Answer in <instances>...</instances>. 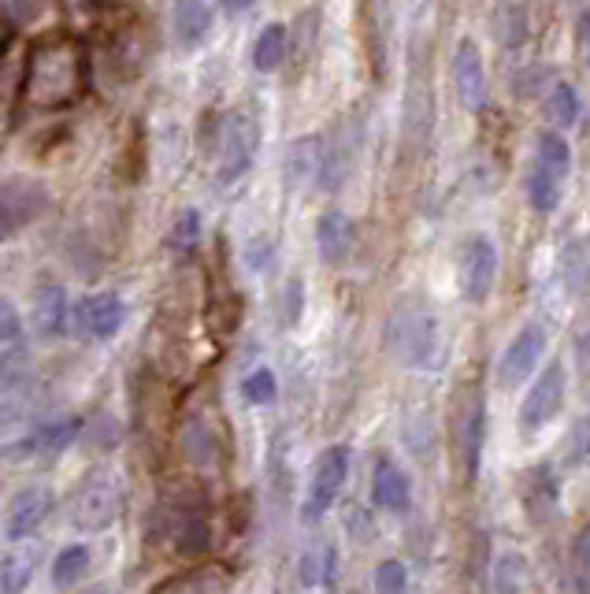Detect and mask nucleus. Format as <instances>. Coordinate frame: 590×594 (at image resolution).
I'll list each match as a JSON object with an SVG mask.
<instances>
[{"instance_id": "nucleus-9", "label": "nucleus", "mask_w": 590, "mask_h": 594, "mask_svg": "<svg viewBox=\"0 0 590 594\" xmlns=\"http://www.w3.org/2000/svg\"><path fill=\"white\" fill-rule=\"evenodd\" d=\"M82 417H56V420H41L38 428H30L23 439L12 442L4 450V458L30 461V458H52V453H63L71 442L82 434Z\"/></svg>"}, {"instance_id": "nucleus-37", "label": "nucleus", "mask_w": 590, "mask_h": 594, "mask_svg": "<svg viewBox=\"0 0 590 594\" xmlns=\"http://www.w3.org/2000/svg\"><path fill=\"white\" fill-rule=\"evenodd\" d=\"M252 8V0H219V12L227 19H241Z\"/></svg>"}, {"instance_id": "nucleus-34", "label": "nucleus", "mask_w": 590, "mask_h": 594, "mask_svg": "<svg viewBox=\"0 0 590 594\" xmlns=\"http://www.w3.org/2000/svg\"><path fill=\"white\" fill-rule=\"evenodd\" d=\"M572 572H576V580L583 583V587H590V520H587L583 532H579L576 543H572Z\"/></svg>"}, {"instance_id": "nucleus-29", "label": "nucleus", "mask_w": 590, "mask_h": 594, "mask_svg": "<svg viewBox=\"0 0 590 594\" xmlns=\"http://www.w3.org/2000/svg\"><path fill=\"white\" fill-rule=\"evenodd\" d=\"M241 398L249 401V406L265 409V406H276L279 398V379L271 368H252L246 379H241Z\"/></svg>"}, {"instance_id": "nucleus-38", "label": "nucleus", "mask_w": 590, "mask_h": 594, "mask_svg": "<svg viewBox=\"0 0 590 594\" xmlns=\"http://www.w3.org/2000/svg\"><path fill=\"white\" fill-rule=\"evenodd\" d=\"M579 45H583V57H587V68H590V8L579 12Z\"/></svg>"}, {"instance_id": "nucleus-8", "label": "nucleus", "mask_w": 590, "mask_h": 594, "mask_svg": "<svg viewBox=\"0 0 590 594\" xmlns=\"http://www.w3.org/2000/svg\"><path fill=\"white\" fill-rule=\"evenodd\" d=\"M123 320H126V305L115 290L86 294L82 301L71 305V327L86 338H97V342H108L123 327Z\"/></svg>"}, {"instance_id": "nucleus-15", "label": "nucleus", "mask_w": 590, "mask_h": 594, "mask_svg": "<svg viewBox=\"0 0 590 594\" xmlns=\"http://www.w3.org/2000/svg\"><path fill=\"white\" fill-rule=\"evenodd\" d=\"M71 327V301L68 290L56 283H41L34 290V331L52 342V338L68 335Z\"/></svg>"}, {"instance_id": "nucleus-33", "label": "nucleus", "mask_w": 590, "mask_h": 594, "mask_svg": "<svg viewBox=\"0 0 590 594\" xmlns=\"http://www.w3.org/2000/svg\"><path fill=\"white\" fill-rule=\"evenodd\" d=\"M23 331H27V324H23V316H19V309L8 297H0V346L19 342Z\"/></svg>"}, {"instance_id": "nucleus-10", "label": "nucleus", "mask_w": 590, "mask_h": 594, "mask_svg": "<svg viewBox=\"0 0 590 594\" xmlns=\"http://www.w3.org/2000/svg\"><path fill=\"white\" fill-rule=\"evenodd\" d=\"M453 93L465 112H483L487 109L490 86H487V68H483V52L476 41H460L453 52Z\"/></svg>"}, {"instance_id": "nucleus-23", "label": "nucleus", "mask_w": 590, "mask_h": 594, "mask_svg": "<svg viewBox=\"0 0 590 594\" xmlns=\"http://www.w3.org/2000/svg\"><path fill=\"white\" fill-rule=\"evenodd\" d=\"M34 383V360L27 349H0V398H15Z\"/></svg>"}, {"instance_id": "nucleus-20", "label": "nucleus", "mask_w": 590, "mask_h": 594, "mask_svg": "<svg viewBox=\"0 0 590 594\" xmlns=\"http://www.w3.org/2000/svg\"><path fill=\"white\" fill-rule=\"evenodd\" d=\"M531 583V565L524 554L516 550H505V554L494 557L490 565V594H528Z\"/></svg>"}, {"instance_id": "nucleus-24", "label": "nucleus", "mask_w": 590, "mask_h": 594, "mask_svg": "<svg viewBox=\"0 0 590 594\" xmlns=\"http://www.w3.org/2000/svg\"><path fill=\"white\" fill-rule=\"evenodd\" d=\"M287 27L282 23H271L257 34V45H252V68L260 74H271L282 68V60H287Z\"/></svg>"}, {"instance_id": "nucleus-3", "label": "nucleus", "mask_w": 590, "mask_h": 594, "mask_svg": "<svg viewBox=\"0 0 590 594\" xmlns=\"http://www.w3.org/2000/svg\"><path fill=\"white\" fill-rule=\"evenodd\" d=\"M565 395H568V368L561 360H550V365L539 368V376L531 379L528 395L520 401V412H516V423H520L524 439H535L553 423L557 412L565 409Z\"/></svg>"}, {"instance_id": "nucleus-11", "label": "nucleus", "mask_w": 590, "mask_h": 594, "mask_svg": "<svg viewBox=\"0 0 590 594\" xmlns=\"http://www.w3.org/2000/svg\"><path fill=\"white\" fill-rule=\"evenodd\" d=\"M49 513H52V491H49V487H23V491L12 498L8 516H4L8 543H27V539L49 520Z\"/></svg>"}, {"instance_id": "nucleus-36", "label": "nucleus", "mask_w": 590, "mask_h": 594, "mask_svg": "<svg viewBox=\"0 0 590 594\" xmlns=\"http://www.w3.org/2000/svg\"><path fill=\"white\" fill-rule=\"evenodd\" d=\"M271 253H276V249H271V242L268 238H252L249 242V246H246V260H249V268H265V264L271 260Z\"/></svg>"}, {"instance_id": "nucleus-7", "label": "nucleus", "mask_w": 590, "mask_h": 594, "mask_svg": "<svg viewBox=\"0 0 590 594\" xmlns=\"http://www.w3.org/2000/svg\"><path fill=\"white\" fill-rule=\"evenodd\" d=\"M460 294L468 305H487L498 283V246L487 235H472L460 249Z\"/></svg>"}, {"instance_id": "nucleus-35", "label": "nucleus", "mask_w": 590, "mask_h": 594, "mask_svg": "<svg viewBox=\"0 0 590 594\" xmlns=\"http://www.w3.org/2000/svg\"><path fill=\"white\" fill-rule=\"evenodd\" d=\"M576 360H579V387H583L590 398V335L576 338Z\"/></svg>"}, {"instance_id": "nucleus-19", "label": "nucleus", "mask_w": 590, "mask_h": 594, "mask_svg": "<svg viewBox=\"0 0 590 594\" xmlns=\"http://www.w3.org/2000/svg\"><path fill=\"white\" fill-rule=\"evenodd\" d=\"M38 572V550L19 543L0 557V594H23Z\"/></svg>"}, {"instance_id": "nucleus-16", "label": "nucleus", "mask_w": 590, "mask_h": 594, "mask_svg": "<svg viewBox=\"0 0 590 594\" xmlns=\"http://www.w3.org/2000/svg\"><path fill=\"white\" fill-rule=\"evenodd\" d=\"M323 161H327V142L320 134H304L287 148V183L290 186H320L323 175Z\"/></svg>"}, {"instance_id": "nucleus-27", "label": "nucleus", "mask_w": 590, "mask_h": 594, "mask_svg": "<svg viewBox=\"0 0 590 594\" xmlns=\"http://www.w3.org/2000/svg\"><path fill=\"white\" fill-rule=\"evenodd\" d=\"M524 494H528V502L539 509V513H553L557 509V472L550 469V464H539V469L528 472Z\"/></svg>"}, {"instance_id": "nucleus-32", "label": "nucleus", "mask_w": 590, "mask_h": 594, "mask_svg": "<svg viewBox=\"0 0 590 594\" xmlns=\"http://www.w3.org/2000/svg\"><path fill=\"white\" fill-rule=\"evenodd\" d=\"M197 242H201V216H197L194 208H186L183 216L175 219L172 235H167V246L178 249V253H189Z\"/></svg>"}, {"instance_id": "nucleus-25", "label": "nucleus", "mask_w": 590, "mask_h": 594, "mask_svg": "<svg viewBox=\"0 0 590 594\" xmlns=\"http://www.w3.org/2000/svg\"><path fill=\"white\" fill-rule=\"evenodd\" d=\"M546 120L553 123V131H565V126H576L579 123V98L568 82H557L546 93Z\"/></svg>"}, {"instance_id": "nucleus-17", "label": "nucleus", "mask_w": 590, "mask_h": 594, "mask_svg": "<svg viewBox=\"0 0 590 594\" xmlns=\"http://www.w3.org/2000/svg\"><path fill=\"white\" fill-rule=\"evenodd\" d=\"M41 212V194L34 186L12 183L0 190V242H8L19 227H27Z\"/></svg>"}, {"instance_id": "nucleus-6", "label": "nucleus", "mask_w": 590, "mask_h": 594, "mask_svg": "<svg viewBox=\"0 0 590 594\" xmlns=\"http://www.w3.org/2000/svg\"><path fill=\"white\" fill-rule=\"evenodd\" d=\"M257 145H260L257 120H252V115H246V112L227 115L224 131H219V183H224V186L238 183V178L252 167Z\"/></svg>"}, {"instance_id": "nucleus-39", "label": "nucleus", "mask_w": 590, "mask_h": 594, "mask_svg": "<svg viewBox=\"0 0 590 594\" xmlns=\"http://www.w3.org/2000/svg\"><path fill=\"white\" fill-rule=\"evenodd\" d=\"M86 594H112L108 587H93V591H86Z\"/></svg>"}, {"instance_id": "nucleus-4", "label": "nucleus", "mask_w": 590, "mask_h": 594, "mask_svg": "<svg viewBox=\"0 0 590 594\" xmlns=\"http://www.w3.org/2000/svg\"><path fill=\"white\" fill-rule=\"evenodd\" d=\"M345 480H350V445H342V442L327 445L320 458H315L309 487H304V502H301L304 524H320V520L331 513Z\"/></svg>"}, {"instance_id": "nucleus-31", "label": "nucleus", "mask_w": 590, "mask_h": 594, "mask_svg": "<svg viewBox=\"0 0 590 594\" xmlns=\"http://www.w3.org/2000/svg\"><path fill=\"white\" fill-rule=\"evenodd\" d=\"M568 458H572L576 469L590 472V412L572 420V428H568Z\"/></svg>"}, {"instance_id": "nucleus-2", "label": "nucleus", "mask_w": 590, "mask_h": 594, "mask_svg": "<svg viewBox=\"0 0 590 594\" xmlns=\"http://www.w3.org/2000/svg\"><path fill=\"white\" fill-rule=\"evenodd\" d=\"M123 502H126V491H123V480L120 472L112 469H93L86 480L75 487V494H71V524L79 528V532H108L115 520L123 516Z\"/></svg>"}, {"instance_id": "nucleus-21", "label": "nucleus", "mask_w": 590, "mask_h": 594, "mask_svg": "<svg viewBox=\"0 0 590 594\" xmlns=\"http://www.w3.org/2000/svg\"><path fill=\"white\" fill-rule=\"evenodd\" d=\"M542 172H550L557 183H565L568 175H572V145H568V137L561 131H542L539 142H535V161Z\"/></svg>"}, {"instance_id": "nucleus-30", "label": "nucleus", "mask_w": 590, "mask_h": 594, "mask_svg": "<svg viewBox=\"0 0 590 594\" xmlns=\"http://www.w3.org/2000/svg\"><path fill=\"white\" fill-rule=\"evenodd\" d=\"M372 587H375V594H408V569H405V561H397V557L379 561L375 576H372Z\"/></svg>"}, {"instance_id": "nucleus-12", "label": "nucleus", "mask_w": 590, "mask_h": 594, "mask_svg": "<svg viewBox=\"0 0 590 594\" xmlns=\"http://www.w3.org/2000/svg\"><path fill=\"white\" fill-rule=\"evenodd\" d=\"M457 445H460V464H465V475L476 480L479 464H483V445H487V401L483 395H472L460 409L457 420Z\"/></svg>"}, {"instance_id": "nucleus-18", "label": "nucleus", "mask_w": 590, "mask_h": 594, "mask_svg": "<svg viewBox=\"0 0 590 594\" xmlns=\"http://www.w3.org/2000/svg\"><path fill=\"white\" fill-rule=\"evenodd\" d=\"M175 38L183 49L205 45L208 30H213V8L205 0H175Z\"/></svg>"}, {"instance_id": "nucleus-26", "label": "nucleus", "mask_w": 590, "mask_h": 594, "mask_svg": "<svg viewBox=\"0 0 590 594\" xmlns=\"http://www.w3.org/2000/svg\"><path fill=\"white\" fill-rule=\"evenodd\" d=\"M86 572H90V550L82 543L63 546L56 561H52V583H56V587H71V583H79Z\"/></svg>"}, {"instance_id": "nucleus-22", "label": "nucleus", "mask_w": 590, "mask_h": 594, "mask_svg": "<svg viewBox=\"0 0 590 594\" xmlns=\"http://www.w3.org/2000/svg\"><path fill=\"white\" fill-rule=\"evenodd\" d=\"M561 190L565 183H557L539 164H531L528 175H524V197H528V205L539 212V216H553V212L561 208Z\"/></svg>"}, {"instance_id": "nucleus-1", "label": "nucleus", "mask_w": 590, "mask_h": 594, "mask_svg": "<svg viewBox=\"0 0 590 594\" xmlns=\"http://www.w3.org/2000/svg\"><path fill=\"white\" fill-rule=\"evenodd\" d=\"M386 349L394 354L397 365L431 371L442 360V320L431 309H402L390 316L386 324Z\"/></svg>"}, {"instance_id": "nucleus-13", "label": "nucleus", "mask_w": 590, "mask_h": 594, "mask_svg": "<svg viewBox=\"0 0 590 594\" xmlns=\"http://www.w3.org/2000/svg\"><path fill=\"white\" fill-rule=\"evenodd\" d=\"M315 246H320V257L331 264V268H342V264H350L353 246H356L353 219L345 216L342 208L323 212L320 223H315Z\"/></svg>"}, {"instance_id": "nucleus-28", "label": "nucleus", "mask_w": 590, "mask_h": 594, "mask_svg": "<svg viewBox=\"0 0 590 594\" xmlns=\"http://www.w3.org/2000/svg\"><path fill=\"white\" fill-rule=\"evenodd\" d=\"M334 569H339V557H334L331 546L304 550V557H301V583H304V587H320V583H331L334 580Z\"/></svg>"}, {"instance_id": "nucleus-14", "label": "nucleus", "mask_w": 590, "mask_h": 594, "mask_svg": "<svg viewBox=\"0 0 590 594\" xmlns=\"http://www.w3.org/2000/svg\"><path fill=\"white\" fill-rule=\"evenodd\" d=\"M372 502L386 513H405L413 505V480L402 464H394L390 458H379L372 472Z\"/></svg>"}, {"instance_id": "nucleus-5", "label": "nucleus", "mask_w": 590, "mask_h": 594, "mask_svg": "<svg viewBox=\"0 0 590 594\" xmlns=\"http://www.w3.org/2000/svg\"><path fill=\"white\" fill-rule=\"evenodd\" d=\"M542 357H546V327L542 324H524L498 357V387L501 390H520L528 379L539 376Z\"/></svg>"}]
</instances>
